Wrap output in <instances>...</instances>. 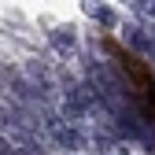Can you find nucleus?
Instances as JSON below:
<instances>
[{
    "mask_svg": "<svg viewBox=\"0 0 155 155\" xmlns=\"http://www.w3.org/2000/svg\"><path fill=\"white\" fill-rule=\"evenodd\" d=\"M52 45L59 48V52H74V45H78V37H74L70 30H55V33H52Z\"/></svg>",
    "mask_w": 155,
    "mask_h": 155,
    "instance_id": "1",
    "label": "nucleus"
},
{
    "mask_svg": "<svg viewBox=\"0 0 155 155\" xmlns=\"http://www.w3.org/2000/svg\"><path fill=\"white\" fill-rule=\"evenodd\" d=\"M8 151H11V144H8L4 137H0V155H8Z\"/></svg>",
    "mask_w": 155,
    "mask_h": 155,
    "instance_id": "2",
    "label": "nucleus"
}]
</instances>
